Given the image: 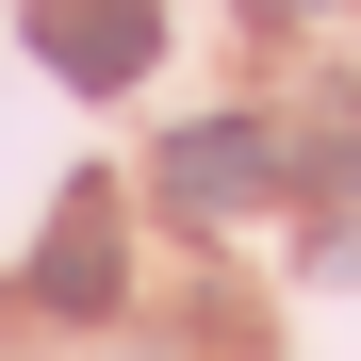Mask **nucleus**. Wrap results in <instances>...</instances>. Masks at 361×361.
<instances>
[{"label": "nucleus", "instance_id": "obj_1", "mask_svg": "<svg viewBox=\"0 0 361 361\" xmlns=\"http://www.w3.org/2000/svg\"><path fill=\"white\" fill-rule=\"evenodd\" d=\"M33 49H49V82L115 99V82L164 66V0H33Z\"/></svg>", "mask_w": 361, "mask_h": 361}, {"label": "nucleus", "instance_id": "obj_2", "mask_svg": "<svg viewBox=\"0 0 361 361\" xmlns=\"http://www.w3.org/2000/svg\"><path fill=\"white\" fill-rule=\"evenodd\" d=\"M247 197H279V132H263V115H197V132H180L164 148V214H247Z\"/></svg>", "mask_w": 361, "mask_h": 361}, {"label": "nucleus", "instance_id": "obj_3", "mask_svg": "<svg viewBox=\"0 0 361 361\" xmlns=\"http://www.w3.org/2000/svg\"><path fill=\"white\" fill-rule=\"evenodd\" d=\"M33 295L49 312H115V295H132V247H115V197L82 180L66 214H49V247H33Z\"/></svg>", "mask_w": 361, "mask_h": 361}, {"label": "nucleus", "instance_id": "obj_4", "mask_svg": "<svg viewBox=\"0 0 361 361\" xmlns=\"http://www.w3.org/2000/svg\"><path fill=\"white\" fill-rule=\"evenodd\" d=\"M263 17H312V0H263Z\"/></svg>", "mask_w": 361, "mask_h": 361}]
</instances>
